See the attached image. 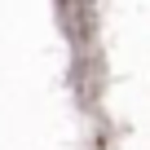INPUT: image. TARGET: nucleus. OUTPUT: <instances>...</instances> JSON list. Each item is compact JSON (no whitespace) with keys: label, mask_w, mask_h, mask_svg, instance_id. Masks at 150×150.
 Instances as JSON below:
<instances>
[{"label":"nucleus","mask_w":150,"mask_h":150,"mask_svg":"<svg viewBox=\"0 0 150 150\" xmlns=\"http://www.w3.org/2000/svg\"><path fill=\"white\" fill-rule=\"evenodd\" d=\"M62 27L75 44H93L97 40V9L93 0H62Z\"/></svg>","instance_id":"f257e3e1"}]
</instances>
